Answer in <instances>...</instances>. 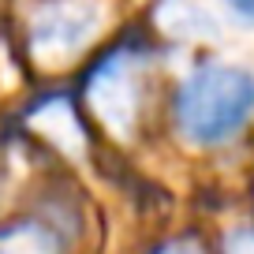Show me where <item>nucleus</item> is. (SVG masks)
<instances>
[{"label": "nucleus", "mask_w": 254, "mask_h": 254, "mask_svg": "<svg viewBox=\"0 0 254 254\" xmlns=\"http://www.w3.org/2000/svg\"><path fill=\"white\" fill-rule=\"evenodd\" d=\"M254 116V75L236 64H206L180 86L176 120L183 138L198 146L228 142Z\"/></svg>", "instance_id": "1"}, {"label": "nucleus", "mask_w": 254, "mask_h": 254, "mask_svg": "<svg viewBox=\"0 0 254 254\" xmlns=\"http://www.w3.org/2000/svg\"><path fill=\"white\" fill-rule=\"evenodd\" d=\"M138 71H142V56L138 53H112L109 60L90 75V105L101 116L116 138H127L138 116Z\"/></svg>", "instance_id": "2"}, {"label": "nucleus", "mask_w": 254, "mask_h": 254, "mask_svg": "<svg viewBox=\"0 0 254 254\" xmlns=\"http://www.w3.org/2000/svg\"><path fill=\"white\" fill-rule=\"evenodd\" d=\"M105 11L94 4H45L30 11V49L41 60L56 64L79 53L97 34Z\"/></svg>", "instance_id": "3"}, {"label": "nucleus", "mask_w": 254, "mask_h": 254, "mask_svg": "<svg viewBox=\"0 0 254 254\" xmlns=\"http://www.w3.org/2000/svg\"><path fill=\"white\" fill-rule=\"evenodd\" d=\"M30 124L38 127L45 138H53L60 150H67V153H79L82 150L79 120H75V112H71V105H67V101H45L41 109H34Z\"/></svg>", "instance_id": "4"}, {"label": "nucleus", "mask_w": 254, "mask_h": 254, "mask_svg": "<svg viewBox=\"0 0 254 254\" xmlns=\"http://www.w3.org/2000/svg\"><path fill=\"white\" fill-rule=\"evenodd\" d=\"M157 23L168 34H180V38H209V34H217L213 11L198 8V4H165V8H157Z\"/></svg>", "instance_id": "5"}, {"label": "nucleus", "mask_w": 254, "mask_h": 254, "mask_svg": "<svg viewBox=\"0 0 254 254\" xmlns=\"http://www.w3.org/2000/svg\"><path fill=\"white\" fill-rule=\"evenodd\" d=\"M0 254H53V243L41 228L34 224H19V228L0 236Z\"/></svg>", "instance_id": "6"}, {"label": "nucleus", "mask_w": 254, "mask_h": 254, "mask_svg": "<svg viewBox=\"0 0 254 254\" xmlns=\"http://www.w3.org/2000/svg\"><path fill=\"white\" fill-rule=\"evenodd\" d=\"M224 251H228V254H254V228L232 232L228 243H224Z\"/></svg>", "instance_id": "7"}, {"label": "nucleus", "mask_w": 254, "mask_h": 254, "mask_svg": "<svg viewBox=\"0 0 254 254\" xmlns=\"http://www.w3.org/2000/svg\"><path fill=\"white\" fill-rule=\"evenodd\" d=\"M224 11L243 19V23H254V4H224Z\"/></svg>", "instance_id": "8"}, {"label": "nucleus", "mask_w": 254, "mask_h": 254, "mask_svg": "<svg viewBox=\"0 0 254 254\" xmlns=\"http://www.w3.org/2000/svg\"><path fill=\"white\" fill-rule=\"evenodd\" d=\"M165 254H198V247H190V243H176V247H168Z\"/></svg>", "instance_id": "9"}]
</instances>
